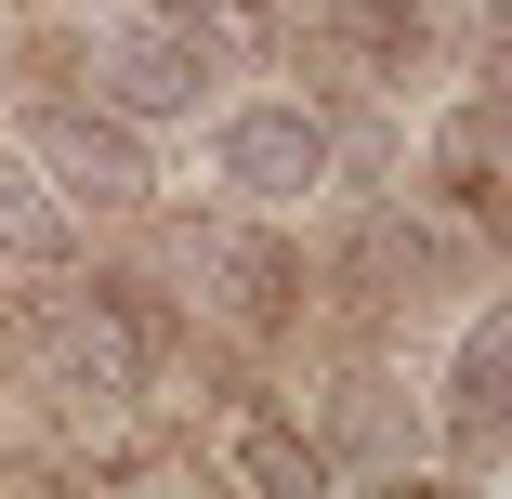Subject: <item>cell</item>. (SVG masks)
Wrapping results in <instances>:
<instances>
[{
  "label": "cell",
  "instance_id": "cell-10",
  "mask_svg": "<svg viewBox=\"0 0 512 499\" xmlns=\"http://www.w3.org/2000/svg\"><path fill=\"white\" fill-rule=\"evenodd\" d=\"M329 53L355 79H407L434 53V0H329Z\"/></svg>",
  "mask_w": 512,
  "mask_h": 499
},
{
  "label": "cell",
  "instance_id": "cell-1",
  "mask_svg": "<svg viewBox=\"0 0 512 499\" xmlns=\"http://www.w3.org/2000/svg\"><path fill=\"white\" fill-rule=\"evenodd\" d=\"M211 184L237 211H302V197L342 184V145H329V106H302V92H250V106L211 119Z\"/></svg>",
  "mask_w": 512,
  "mask_h": 499
},
{
  "label": "cell",
  "instance_id": "cell-6",
  "mask_svg": "<svg viewBox=\"0 0 512 499\" xmlns=\"http://www.w3.org/2000/svg\"><path fill=\"white\" fill-rule=\"evenodd\" d=\"M355 276H368V303H407V316H421V303H447V276H473V224L407 197V211H381L355 237Z\"/></svg>",
  "mask_w": 512,
  "mask_h": 499
},
{
  "label": "cell",
  "instance_id": "cell-11",
  "mask_svg": "<svg viewBox=\"0 0 512 499\" xmlns=\"http://www.w3.org/2000/svg\"><path fill=\"white\" fill-rule=\"evenodd\" d=\"M224 460H237V473H250L263 499H316V486H342V473H329V447H316V434H302V421H276V408H250Z\"/></svg>",
  "mask_w": 512,
  "mask_h": 499
},
{
  "label": "cell",
  "instance_id": "cell-8",
  "mask_svg": "<svg viewBox=\"0 0 512 499\" xmlns=\"http://www.w3.org/2000/svg\"><path fill=\"white\" fill-rule=\"evenodd\" d=\"M66 250H79V211L40 184V158L27 145H0V276H66Z\"/></svg>",
  "mask_w": 512,
  "mask_h": 499
},
{
  "label": "cell",
  "instance_id": "cell-4",
  "mask_svg": "<svg viewBox=\"0 0 512 499\" xmlns=\"http://www.w3.org/2000/svg\"><path fill=\"white\" fill-rule=\"evenodd\" d=\"M92 79H106V106H119V119H184L224 66L197 53V40L158 14V0H119V14H92Z\"/></svg>",
  "mask_w": 512,
  "mask_h": 499
},
{
  "label": "cell",
  "instance_id": "cell-2",
  "mask_svg": "<svg viewBox=\"0 0 512 499\" xmlns=\"http://www.w3.org/2000/svg\"><path fill=\"white\" fill-rule=\"evenodd\" d=\"M171 263H184L197 329H237V342L289 329V303H302V263H289L250 211H197V224H171Z\"/></svg>",
  "mask_w": 512,
  "mask_h": 499
},
{
  "label": "cell",
  "instance_id": "cell-12",
  "mask_svg": "<svg viewBox=\"0 0 512 499\" xmlns=\"http://www.w3.org/2000/svg\"><path fill=\"white\" fill-rule=\"evenodd\" d=\"M66 14H119V0H66Z\"/></svg>",
  "mask_w": 512,
  "mask_h": 499
},
{
  "label": "cell",
  "instance_id": "cell-5",
  "mask_svg": "<svg viewBox=\"0 0 512 499\" xmlns=\"http://www.w3.org/2000/svg\"><path fill=\"white\" fill-rule=\"evenodd\" d=\"M447 473L460 486L512 473V303H473L447 342Z\"/></svg>",
  "mask_w": 512,
  "mask_h": 499
},
{
  "label": "cell",
  "instance_id": "cell-7",
  "mask_svg": "<svg viewBox=\"0 0 512 499\" xmlns=\"http://www.w3.org/2000/svg\"><path fill=\"white\" fill-rule=\"evenodd\" d=\"M316 447H329V473H421V460H434V421L394 408V381H342Z\"/></svg>",
  "mask_w": 512,
  "mask_h": 499
},
{
  "label": "cell",
  "instance_id": "cell-9",
  "mask_svg": "<svg viewBox=\"0 0 512 499\" xmlns=\"http://www.w3.org/2000/svg\"><path fill=\"white\" fill-rule=\"evenodd\" d=\"M434 211H460V224L499 211V92H460L447 106V132H434Z\"/></svg>",
  "mask_w": 512,
  "mask_h": 499
},
{
  "label": "cell",
  "instance_id": "cell-3",
  "mask_svg": "<svg viewBox=\"0 0 512 499\" xmlns=\"http://www.w3.org/2000/svg\"><path fill=\"white\" fill-rule=\"evenodd\" d=\"M27 158H40V184L66 197L79 224L145 211V184H158V158H145V119H119V106H40V119H27Z\"/></svg>",
  "mask_w": 512,
  "mask_h": 499
}]
</instances>
